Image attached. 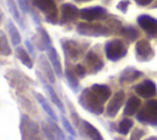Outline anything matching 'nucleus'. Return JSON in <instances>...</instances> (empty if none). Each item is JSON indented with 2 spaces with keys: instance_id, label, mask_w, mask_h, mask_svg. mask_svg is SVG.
<instances>
[{
  "instance_id": "1",
  "label": "nucleus",
  "mask_w": 157,
  "mask_h": 140,
  "mask_svg": "<svg viewBox=\"0 0 157 140\" xmlns=\"http://www.w3.org/2000/svg\"><path fill=\"white\" fill-rule=\"evenodd\" d=\"M112 97V90L104 84H93L83 88L78 96V103L87 112L99 115L104 111V103Z\"/></svg>"
},
{
  "instance_id": "44",
  "label": "nucleus",
  "mask_w": 157,
  "mask_h": 140,
  "mask_svg": "<svg viewBox=\"0 0 157 140\" xmlns=\"http://www.w3.org/2000/svg\"><path fill=\"white\" fill-rule=\"evenodd\" d=\"M114 140H123V139H120V138H115Z\"/></svg>"
},
{
  "instance_id": "6",
  "label": "nucleus",
  "mask_w": 157,
  "mask_h": 140,
  "mask_svg": "<svg viewBox=\"0 0 157 140\" xmlns=\"http://www.w3.org/2000/svg\"><path fill=\"white\" fill-rule=\"evenodd\" d=\"M104 53H105V56L108 60L118 61L126 55L128 47L123 39L113 38L104 44Z\"/></svg>"
},
{
  "instance_id": "30",
  "label": "nucleus",
  "mask_w": 157,
  "mask_h": 140,
  "mask_svg": "<svg viewBox=\"0 0 157 140\" xmlns=\"http://www.w3.org/2000/svg\"><path fill=\"white\" fill-rule=\"evenodd\" d=\"M40 129H42V133H43V135H44V138H45L47 140H58V138H56L54 130L52 129V126L49 125V123H48L47 120L42 123Z\"/></svg>"
},
{
  "instance_id": "15",
  "label": "nucleus",
  "mask_w": 157,
  "mask_h": 140,
  "mask_svg": "<svg viewBox=\"0 0 157 140\" xmlns=\"http://www.w3.org/2000/svg\"><path fill=\"white\" fill-rule=\"evenodd\" d=\"M85 61H86V65L90 68V72H92V74L101 71L104 66L103 60L94 50H88L85 54Z\"/></svg>"
},
{
  "instance_id": "35",
  "label": "nucleus",
  "mask_w": 157,
  "mask_h": 140,
  "mask_svg": "<svg viewBox=\"0 0 157 140\" xmlns=\"http://www.w3.org/2000/svg\"><path fill=\"white\" fill-rule=\"evenodd\" d=\"M144 135H145V131L142 129H134L132 134L130 136V140H140Z\"/></svg>"
},
{
  "instance_id": "5",
  "label": "nucleus",
  "mask_w": 157,
  "mask_h": 140,
  "mask_svg": "<svg viewBox=\"0 0 157 140\" xmlns=\"http://www.w3.org/2000/svg\"><path fill=\"white\" fill-rule=\"evenodd\" d=\"M136 119L142 124L157 126V101L148 99L136 113Z\"/></svg>"
},
{
  "instance_id": "26",
  "label": "nucleus",
  "mask_w": 157,
  "mask_h": 140,
  "mask_svg": "<svg viewBox=\"0 0 157 140\" xmlns=\"http://www.w3.org/2000/svg\"><path fill=\"white\" fill-rule=\"evenodd\" d=\"M6 4H7V7L12 15V17L15 18V21L22 27V28H26V25L23 23V18L20 14V9H18V5L15 0H6Z\"/></svg>"
},
{
  "instance_id": "11",
  "label": "nucleus",
  "mask_w": 157,
  "mask_h": 140,
  "mask_svg": "<svg viewBox=\"0 0 157 140\" xmlns=\"http://www.w3.org/2000/svg\"><path fill=\"white\" fill-rule=\"evenodd\" d=\"M136 22L140 26V28L142 31H145V33L148 34L150 37H155L157 34V18H155L150 15L142 14V15L137 16Z\"/></svg>"
},
{
  "instance_id": "4",
  "label": "nucleus",
  "mask_w": 157,
  "mask_h": 140,
  "mask_svg": "<svg viewBox=\"0 0 157 140\" xmlns=\"http://www.w3.org/2000/svg\"><path fill=\"white\" fill-rule=\"evenodd\" d=\"M29 2L44 15V20L48 23L55 25L59 22L58 20L59 15H58V7L55 0H29Z\"/></svg>"
},
{
  "instance_id": "21",
  "label": "nucleus",
  "mask_w": 157,
  "mask_h": 140,
  "mask_svg": "<svg viewBox=\"0 0 157 140\" xmlns=\"http://www.w3.org/2000/svg\"><path fill=\"white\" fill-rule=\"evenodd\" d=\"M119 33L126 39V42L131 43V42H135L139 36H140V32L137 31V28H135L134 26L131 25H128V26H123L119 31Z\"/></svg>"
},
{
  "instance_id": "12",
  "label": "nucleus",
  "mask_w": 157,
  "mask_h": 140,
  "mask_svg": "<svg viewBox=\"0 0 157 140\" xmlns=\"http://www.w3.org/2000/svg\"><path fill=\"white\" fill-rule=\"evenodd\" d=\"M125 101V93L124 91H117L110 98H109V102H108V106H107V109H105V114L110 118L115 117L119 112V109L121 108L123 103Z\"/></svg>"
},
{
  "instance_id": "8",
  "label": "nucleus",
  "mask_w": 157,
  "mask_h": 140,
  "mask_svg": "<svg viewBox=\"0 0 157 140\" xmlns=\"http://www.w3.org/2000/svg\"><path fill=\"white\" fill-rule=\"evenodd\" d=\"M135 56L141 63H147L153 59L155 50L147 39H140L135 44Z\"/></svg>"
},
{
  "instance_id": "17",
  "label": "nucleus",
  "mask_w": 157,
  "mask_h": 140,
  "mask_svg": "<svg viewBox=\"0 0 157 140\" xmlns=\"http://www.w3.org/2000/svg\"><path fill=\"white\" fill-rule=\"evenodd\" d=\"M47 56H48V59H49V61H50V64H52V66H53V69L55 71V75L59 79H61L64 76V74H63V65H61V61H60V56H59L56 49L53 45L47 50Z\"/></svg>"
},
{
  "instance_id": "23",
  "label": "nucleus",
  "mask_w": 157,
  "mask_h": 140,
  "mask_svg": "<svg viewBox=\"0 0 157 140\" xmlns=\"http://www.w3.org/2000/svg\"><path fill=\"white\" fill-rule=\"evenodd\" d=\"M36 99H37V102L42 106V108H43V109H44V112L48 114V117H49V118H52L53 120L58 122V115H56L55 111L52 108V106L49 104L48 99H47L43 95H40V93H36Z\"/></svg>"
},
{
  "instance_id": "31",
  "label": "nucleus",
  "mask_w": 157,
  "mask_h": 140,
  "mask_svg": "<svg viewBox=\"0 0 157 140\" xmlns=\"http://www.w3.org/2000/svg\"><path fill=\"white\" fill-rule=\"evenodd\" d=\"M60 119H61V123H63L64 130H66L71 136H76V135H77V133H76V130L74 129V126L70 124V122H69L64 115H61V117H60Z\"/></svg>"
},
{
  "instance_id": "28",
  "label": "nucleus",
  "mask_w": 157,
  "mask_h": 140,
  "mask_svg": "<svg viewBox=\"0 0 157 140\" xmlns=\"http://www.w3.org/2000/svg\"><path fill=\"white\" fill-rule=\"evenodd\" d=\"M11 53H12V50L9 44V41L5 36V33L2 31H0V55L9 56V55H11Z\"/></svg>"
},
{
  "instance_id": "41",
  "label": "nucleus",
  "mask_w": 157,
  "mask_h": 140,
  "mask_svg": "<svg viewBox=\"0 0 157 140\" xmlns=\"http://www.w3.org/2000/svg\"><path fill=\"white\" fill-rule=\"evenodd\" d=\"M102 1H103V2H104V4H109V2H110V1H112V0H102Z\"/></svg>"
},
{
  "instance_id": "16",
  "label": "nucleus",
  "mask_w": 157,
  "mask_h": 140,
  "mask_svg": "<svg viewBox=\"0 0 157 140\" xmlns=\"http://www.w3.org/2000/svg\"><path fill=\"white\" fill-rule=\"evenodd\" d=\"M38 65H39V69L43 72L44 77L47 79V81L50 82V84H54L56 75H55V71H54V69H53L49 59L45 58L44 55H39V58H38Z\"/></svg>"
},
{
  "instance_id": "13",
  "label": "nucleus",
  "mask_w": 157,
  "mask_h": 140,
  "mask_svg": "<svg viewBox=\"0 0 157 140\" xmlns=\"http://www.w3.org/2000/svg\"><path fill=\"white\" fill-rule=\"evenodd\" d=\"M135 92L142 98H152L157 93V86L153 80L146 79L135 86Z\"/></svg>"
},
{
  "instance_id": "19",
  "label": "nucleus",
  "mask_w": 157,
  "mask_h": 140,
  "mask_svg": "<svg viewBox=\"0 0 157 140\" xmlns=\"http://www.w3.org/2000/svg\"><path fill=\"white\" fill-rule=\"evenodd\" d=\"M142 75H144L142 71H140V70H137L135 68L128 66L119 75V82L120 84H130V82H134L135 80L140 79Z\"/></svg>"
},
{
  "instance_id": "43",
  "label": "nucleus",
  "mask_w": 157,
  "mask_h": 140,
  "mask_svg": "<svg viewBox=\"0 0 157 140\" xmlns=\"http://www.w3.org/2000/svg\"><path fill=\"white\" fill-rule=\"evenodd\" d=\"M152 7H155V9H157V1H156V2H155V5H153V6H152Z\"/></svg>"
},
{
  "instance_id": "3",
  "label": "nucleus",
  "mask_w": 157,
  "mask_h": 140,
  "mask_svg": "<svg viewBox=\"0 0 157 140\" xmlns=\"http://www.w3.org/2000/svg\"><path fill=\"white\" fill-rule=\"evenodd\" d=\"M60 42L66 61L80 59L81 56H83V54H86V49L88 48V43H81L74 39H61Z\"/></svg>"
},
{
  "instance_id": "22",
  "label": "nucleus",
  "mask_w": 157,
  "mask_h": 140,
  "mask_svg": "<svg viewBox=\"0 0 157 140\" xmlns=\"http://www.w3.org/2000/svg\"><path fill=\"white\" fill-rule=\"evenodd\" d=\"M15 54H16V56L20 59V61H21L26 68H28V69H32V68H33V61H32L31 55H29V53H28L27 49H25L23 47L17 45V47L15 48Z\"/></svg>"
},
{
  "instance_id": "7",
  "label": "nucleus",
  "mask_w": 157,
  "mask_h": 140,
  "mask_svg": "<svg viewBox=\"0 0 157 140\" xmlns=\"http://www.w3.org/2000/svg\"><path fill=\"white\" fill-rule=\"evenodd\" d=\"M20 130H21L22 140H43L40 135L42 129H39L38 124L26 114L21 115Z\"/></svg>"
},
{
  "instance_id": "40",
  "label": "nucleus",
  "mask_w": 157,
  "mask_h": 140,
  "mask_svg": "<svg viewBox=\"0 0 157 140\" xmlns=\"http://www.w3.org/2000/svg\"><path fill=\"white\" fill-rule=\"evenodd\" d=\"M146 140H157V136H151V138H148Z\"/></svg>"
},
{
  "instance_id": "34",
  "label": "nucleus",
  "mask_w": 157,
  "mask_h": 140,
  "mask_svg": "<svg viewBox=\"0 0 157 140\" xmlns=\"http://www.w3.org/2000/svg\"><path fill=\"white\" fill-rule=\"evenodd\" d=\"M129 6H130V0H121V1L118 2L117 9H118L119 11H121L123 14H125V12L128 11V7H129Z\"/></svg>"
},
{
  "instance_id": "29",
  "label": "nucleus",
  "mask_w": 157,
  "mask_h": 140,
  "mask_svg": "<svg viewBox=\"0 0 157 140\" xmlns=\"http://www.w3.org/2000/svg\"><path fill=\"white\" fill-rule=\"evenodd\" d=\"M132 125H134V123H132V120L131 119H129V118H124V119H121L120 122H119V124H118V133L119 134H121V135H126V134H129V131H130V129L132 128Z\"/></svg>"
},
{
  "instance_id": "45",
  "label": "nucleus",
  "mask_w": 157,
  "mask_h": 140,
  "mask_svg": "<svg viewBox=\"0 0 157 140\" xmlns=\"http://www.w3.org/2000/svg\"><path fill=\"white\" fill-rule=\"evenodd\" d=\"M58 140H63V139H58Z\"/></svg>"
},
{
  "instance_id": "20",
  "label": "nucleus",
  "mask_w": 157,
  "mask_h": 140,
  "mask_svg": "<svg viewBox=\"0 0 157 140\" xmlns=\"http://www.w3.org/2000/svg\"><path fill=\"white\" fill-rule=\"evenodd\" d=\"M141 107V101L137 96H130L125 103V108H124V114L125 115H132L136 114L139 112Z\"/></svg>"
},
{
  "instance_id": "37",
  "label": "nucleus",
  "mask_w": 157,
  "mask_h": 140,
  "mask_svg": "<svg viewBox=\"0 0 157 140\" xmlns=\"http://www.w3.org/2000/svg\"><path fill=\"white\" fill-rule=\"evenodd\" d=\"M134 1H135L139 6H144V7H145V6H148L153 0H134Z\"/></svg>"
},
{
  "instance_id": "32",
  "label": "nucleus",
  "mask_w": 157,
  "mask_h": 140,
  "mask_svg": "<svg viewBox=\"0 0 157 140\" xmlns=\"http://www.w3.org/2000/svg\"><path fill=\"white\" fill-rule=\"evenodd\" d=\"M17 5L22 14H31L32 9L29 6V0H17Z\"/></svg>"
},
{
  "instance_id": "25",
  "label": "nucleus",
  "mask_w": 157,
  "mask_h": 140,
  "mask_svg": "<svg viewBox=\"0 0 157 140\" xmlns=\"http://www.w3.org/2000/svg\"><path fill=\"white\" fill-rule=\"evenodd\" d=\"M43 81V86H44V88L47 90V93L49 95V97H50V99H52V102L59 108V111L60 112H65V107H64V103H63V101L59 98V96L56 95V92L54 91V88L48 84V82H45L44 80H42Z\"/></svg>"
},
{
  "instance_id": "2",
  "label": "nucleus",
  "mask_w": 157,
  "mask_h": 140,
  "mask_svg": "<svg viewBox=\"0 0 157 140\" xmlns=\"http://www.w3.org/2000/svg\"><path fill=\"white\" fill-rule=\"evenodd\" d=\"M76 32L81 36L87 37H105L113 33L107 23L103 25L97 22H81L76 26Z\"/></svg>"
},
{
  "instance_id": "9",
  "label": "nucleus",
  "mask_w": 157,
  "mask_h": 140,
  "mask_svg": "<svg viewBox=\"0 0 157 140\" xmlns=\"http://www.w3.org/2000/svg\"><path fill=\"white\" fill-rule=\"evenodd\" d=\"M108 16V11L103 6H91L80 10V18L86 22H94Z\"/></svg>"
},
{
  "instance_id": "18",
  "label": "nucleus",
  "mask_w": 157,
  "mask_h": 140,
  "mask_svg": "<svg viewBox=\"0 0 157 140\" xmlns=\"http://www.w3.org/2000/svg\"><path fill=\"white\" fill-rule=\"evenodd\" d=\"M80 126H81V130H82V135H85L90 140H104L102 134L99 133V130L96 126H93L91 123H88L87 120L81 119L80 120Z\"/></svg>"
},
{
  "instance_id": "14",
  "label": "nucleus",
  "mask_w": 157,
  "mask_h": 140,
  "mask_svg": "<svg viewBox=\"0 0 157 140\" xmlns=\"http://www.w3.org/2000/svg\"><path fill=\"white\" fill-rule=\"evenodd\" d=\"M33 44L42 52L48 50L52 47V39L48 32L42 26H37V33L36 36H33Z\"/></svg>"
},
{
  "instance_id": "10",
  "label": "nucleus",
  "mask_w": 157,
  "mask_h": 140,
  "mask_svg": "<svg viewBox=\"0 0 157 140\" xmlns=\"http://www.w3.org/2000/svg\"><path fill=\"white\" fill-rule=\"evenodd\" d=\"M80 17V10L70 2H64L60 6V25H67L75 22Z\"/></svg>"
},
{
  "instance_id": "42",
  "label": "nucleus",
  "mask_w": 157,
  "mask_h": 140,
  "mask_svg": "<svg viewBox=\"0 0 157 140\" xmlns=\"http://www.w3.org/2000/svg\"><path fill=\"white\" fill-rule=\"evenodd\" d=\"M67 140H74V136H71V135H70V136L67 138Z\"/></svg>"
},
{
  "instance_id": "24",
  "label": "nucleus",
  "mask_w": 157,
  "mask_h": 140,
  "mask_svg": "<svg viewBox=\"0 0 157 140\" xmlns=\"http://www.w3.org/2000/svg\"><path fill=\"white\" fill-rule=\"evenodd\" d=\"M64 76L67 81V85L71 90H74V92H76L78 90V86H80V81H78V77L76 76V74L74 72L72 69L69 68V65L66 64V69L64 71Z\"/></svg>"
},
{
  "instance_id": "38",
  "label": "nucleus",
  "mask_w": 157,
  "mask_h": 140,
  "mask_svg": "<svg viewBox=\"0 0 157 140\" xmlns=\"http://www.w3.org/2000/svg\"><path fill=\"white\" fill-rule=\"evenodd\" d=\"M75 2H88V1H92V0H74Z\"/></svg>"
},
{
  "instance_id": "33",
  "label": "nucleus",
  "mask_w": 157,
  "mask_h": 140,
  "mask_svg": "<svg viewBox=\"0 0 157 140\" xmlns=\"http://www.w3.org/2000/svg\"><path fill=\"white\" fill-rule=\"evenodd\" d=\"M72 70H74V72L76 74V76L78 79H82V77L86 76V69H85V66L82 64H75L72 66Z\"/></svg>"
},
{
  "instance_id": "27",
  "label": "nucleus",
  "mask_w": 157,
  "mask_h": 140,
  "mask_svg": "<svg viewBox=\"0 0 157 140\" xmlns=\"http://www.w3.org/2000/svg\"><path fill=\"white\" fill-rule=\"evenodd\" d=\"M7 31H9V36H10V41L12 43V45L17 47L21 43V34L17 29V27L15 26V23L12 21H7Z\"/></svg>"
},
{
  "instance_id": "39",
  "label": "nucleus",
  "mask_w": 157,
  "mask_h": 140,
  "mask_svg": "<svg viewBox=\"0 0 157 140\" xmlns=\"http://www.w3.org/2000/svg\"><path fill=\"white\" fill-rule=\"evenodd\" d=\"M2 18H4V15H2V11L0 10V25H1V22H2Z\"/></svg>"
},
{
  "instance_id": "36",
  "label": "nucleus",
  "mask_w": 157,
  "mask_h": 140,
  "mask_svg": "<svg viewBox=\"0 0 157 140\" xmlns=\"http://www.w3.org/2000/svg\"><path fill=\"white\" fill-rule=\"evenodd\" d=\"M25 44H26V47H27V49H28V53H31L32 55H36V52H34V44H32V42L28 41V39L25 41Z\"/></svg>"
}]
</instances>
